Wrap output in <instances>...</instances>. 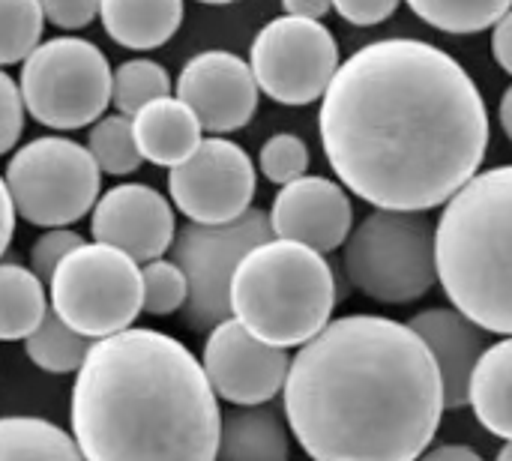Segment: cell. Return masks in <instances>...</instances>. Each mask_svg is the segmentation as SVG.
<instances>
[{"label":"cell","mask_w":512,"mask_h":461,"mask_svg":"<svg viewBox=\"0 0 512 461\" xmlns=\"http://www.w3.org/2000/svg\"><path fill=\"white\" fill-rule=\"evenodd\" d=\"M318 135L339 183L378 210L444 207L483 165L489 111L444 48L393 36L339 63Z\"/></svg>","instance_id":"cell-1"},{"label":"cell","mask_w":512,"mask_h":461,"mask_svg":"<svg viewBox=\"0 0 512 461\" xmlns=\"http://www.w3.org/2000/svg\"><path fill=\"white\" fill-rule=\"evenodd\" d=\"M468 405L486 432L512 441V336L480 354L468 387Z\"/></svg>","instance_id":"cell-21"},{"label":"cell","mask_w":512,"mask_h":461,"mask_svg":"<svg viewBox=\"0 0 512 461\" xmlns=\"http://www.w3.org/2000/svg\"><path fill=\"white\" fill-rule=\"evenodd\" d=\"M18 90L36 123L72 132L93 126L111 105V66L93 42L54 36L24 57Z\"/></svg>","instance_id":"cell-7"},{"label":"cell","mask_w":512,"mask_h":461,"mask_svg":"<svg viewBox=\"0 0 512 461\" xmlns=\"http://www.w3.org/2000/svg\"><path fill=\"white\" fill-rule=\"evenodd\" d=\"M42 6L39 0H0V69L24 63V57L42 42Z\"/></svg>","instance_id":"cell-28"},{"label":"cell","mask_w":512,"mask_h":461,"mask_svg":"<svg viewBox=\"0 0 512 461\" xmlns=\"http://www.w3.org/2000/svg\"><path fill=\"white\" fill-rule=\"evenodd\" d=\"M282 396L312 461H417L447 408L426 342L381 315L330 321L300 345Z\"/></svg>","instance_id":"cell-2"},{"label":"cell","mask_w":512,"mask_h":461,"mask_svg":"<svg viewBox=\"0 0 512 461\" xmlns=\"http://www.w3.org/2000/svg\"><path fill=\"white\" fill-rule=\"evenodd\" d=\"M132 132H135L141 159L159 168L180 165L183 159L192 156V150L204 138L198 117L177 96H162L144 105L132 117Z\"/></svg>","instance_id":"cell-18"},{"label":"cell","mask_w":512,"mask_h":461,"mask_svg":"<svg viewBox=\"0 0 512 461\" xmlns=\"http://www.w3.org/2000/svg\"><path fill=\"white\" fill-rule=\"evenodd\" d=\"M291 441L270 405L237 408L222 420L216 461H288Z\"/></svg>","instance_id":"cell-20"},{"label":"cell","mask_w":512,"mask_h":461,"mask_svg":"<svg viewBox=\"0 0 512 461\" xmlns=\"http://www.w3.org/2000/svg\"><path fill=\"white\" fill-rule=\"evenodd\" d=\"M285 348H273L255 339L240 321L228 318L216 324L204 342L201 369L213 393L231 405H270L285 387L288 378Z\"/></svg>","instance_id":"cell-13"},{"label":"cell","mask_w":512,"mask_h":461,"mask_svg":"<svg viewBox=\"0 0 512 461\" xmlns=\"http://www.w3.org/2000/svg\"><path fill=\"white\" fill-rule=\"evenodd\" d=\"M270 228L279 240L303 243L321 255L345 246L354 231V207L342 183L303 174L285 183L270 207Z\"/></svg>","instance_id":"cell-16"},{"label":"cell","mask_w":512,"mask_h":461,"mask_svg":"<svg viewBox=\"0 0 512 461\" xmlns=\"http://www.w3.org/2000/svg\"><path fill=\"white\" fill-rule=\"evenodd\" d=\"M408 327L426 342L432 351L441 381H444V405L465 408L468 387L480 354L489 348V333L468 321L459 309H426L408 321Z\"/></svg>","instance_id":"cell-17"},{"label":"cell","mask_w":512,"mask_h":461,"mask_svg":"<svg viewBox=\"0 0 512 461\" xmlns=\"http://www.w3.org/2000/svg\"><path fill=\"white\" fill-rule=\"evenodd\" d=\"M93 243L120 249L138 264L162 258L174 237V210L162 192L144 183H117L108 189L90 216Z\"/></svg>","instance_id":"cell-15"},{"label":"cell","mask_w":512,"mask_h":461,"mask_svg":"<svg viewBox=\"0 0 512 461\" xmlns=\"http://www.w3.org/2000/svg\"><path fill=\"white\" fill-rule=\"evenodd\" d=\"M93 339L69 330L57 315L54 309L45 312L42 324L24 339V351L30 357L33 366H39L42 372L48 375H69V372H78L87 351H90Z\"/></svg>","instance_id":"cell-24"},{"label":"cell","mask_w":512,"mask_h":461,"mask_svg":"<svg viewBox=\"0 0 512 461\" xmlns=\"http://www.w3.org/2000/svg\"><path fill=\"white\" fill-rule=\"evenodd\" d=\"M258 168L270 183H294L309 168V147L294 132H276L264 141L258 153Z\"/></svg>","instance_id":"cell-30"},{"label":"cell","mask_w":512,"mask_h":461,"mask_svg":"<svg viewBox=\"0 0 512 461\" xmlns=\"http://www.w3.org/2000/svg\"><path fill=\"white\" fill-rule=\"evenodd\" d=\"M162 96H171V75L156 60H126L111 72V102L123 117H135L144 105Z\"/></svg>","instance_id":"cell-26"},{"label":"cell","mask_w":512,"mask_h":461,"mask_svg":"<svg viewBox=\"0 0 512 461\" xmlns=\"http://www.w3.org/2000/svg\"><path fill=\"white\" fill-rule=\"evenodd\" d=\"M3 180L15 216L36 228H69L96 207L102 171L78 141L42 135L12 153Z\"/></svg>","instance_id":"cell-9"},{"label":"cell","mask_w":512,"mask_h":461,"mask_svg":"<svg viewBox=\"0 0 512 461\" xmlns=\"http://www.w3.org/2000/svg\"><path fill=\"white\" fill-rule=\"evenodd\" d=\"M201 3H210V6H225V3H234V0H201Z\"/></svg>","instance_id":"cell-41"},{"label":"cell","mask_w":512,"mask_h":461,"mask_svg":"<svg viewBox=\"0 0 512 461\" xmlns=\"http://www.w3.org/2000/svg\"><path fill=\"white\" fill-rule=\"evenodd\" d=\"M48 300L42 279L12 261H0V342L27 339L45 318Z\"/></svg>","instance_id":"cell-22"},{"label":"cell","mask_w":512,"mask_h":461,"mask_svg":"<svg viewBox=\"0 0 512 461\" xmlns=\"http://www.w3.org/2000/svg\"><path fill=\"white\" fill-rule=\"evenodd\" d=\"M399 3H402V0H333V9H336L348 24L372 27V24L387 21V18L399 9Z\"/></svg>","instance_id":"cell-34"},{"label":"cell","mask_w":512,"mask_h":461,"mask_svg":"<svg viewBox=\"0 0 512 461\" xmlns=\"http://www.w3.org/2000/svg\"><path fill=\"white\" fill-rule=\"evenodd\" d=\"M255 186L258 177L249 153L222 135L201 138L192 156L168 174L171 204L198 225H225L240 219L252 210Z\"/></svg>","instance_id":"cell-12"},{"label":"cell","mask_w":512,"mask_h":461,"mask_svg":"<svg viewBox=\"0 0 512 461\" xmlns=\"http://www.w3.org/2000/svg\"><path fill=\"white\" fill-rule=\"evenodd\" d=\"M258 96L249 60L231 51H201L186 60L177 78V99L198 117L207 135L243 129L258 111Z\"/></svg>","instance_id":"cell-14"},{"label":"cell","mask_w":512,"mask_h":461,"mask_svg":"<svg viewBox=\"0 0 512 461\" xmlns=\"http://www.w3.org/2000/svg\"><path fill=\"white\" fill-rule=\"evenodd\" d=\"M498 461H512V441H507V447L498 453Z\"/></svg>","instance_id":"cell-40"},{"label":"cell","mask_w":512,"mask_h":461,"mask_svg":"<svg viewBox=\"0 0 512 461\" xmlns=\"http://www.w3.org/2000/svg\"><path fill=\"white\" fill-rule=\"evenodd\" d=\"M348 282L375 303L405 306L438 282L435 222L420 210H372L345 240Z\"/></svg>","instance_id":"cell-6"},{"label":"cell","mask_w":512,"mask_h":461,"mask_svg":"<svg viewBox=\"0 0 512 461\" xmlns=\"http://www.w3.org/2000/svg\"><path fill=\"white\" fill-rule=\"evenodd\" d=\"M24 132V99L18 84L0 69V156L9 153Z\"/></svg>","instance_id":"cell-32"},{"label":"cell","mask_w":512,"mask_h":461,"mask_svg":"<svg viewBox=\"0 0 512 461\" xmlns=\"http://www.w3.org/2000/svg\"><path fill=\"white\" fill-rule=\"evenodd\" d=\"M408 6L429 27L468 36L495 27L512 9V0H408Z\"/></svg>","instance_id":"cell-25"},{"label":"cell","mask_w":512,"mask_h":461,"mask_svg":"<svg viewBox=\"0 0 512 461\" xmlns=\"http://www.w3.org/2000/svg\"><path fill=\"white\" fill-rule=\"evenodd\" d=\"M282 9H285V15L321 21L333 9V0H282Z\"/></svg>","instance_id":"cell-37"},{"label":"cell","mask_w":512,"mask_h":461,"mask_svg":"<svg viewBox=\"0 0 512 461\" xmlns=\"http://www.w3.org/2000/svg\"><path fill=\"white\" fill-rule=\"evenodd\" d=\"M12 231H15V207H12L6 180L0 177V258H3V252L9 249Z\"/></svg>","instance_id":"cell-36"},{"label":"cell","mask_w":512,"mask_h":461,"mask_svg":"<svg viewBox=\"0 0 512 461\" xmlns=\"http://www.w3.org/2000/svg\"><path fill=\"white\" fill-rule=\"evenodd\" d=\"M417 461H483V456L474 453L471 447H462V444H444V447L423 453Z\"/></svg>","instance_id":"cell-38"},{"label":"cell","mask_w":512,"mask_h":461,"mask_svg":"<svg viewBox=\"0 0 512 461\" xmlns=\"http://www.w3.org/2000/svg\"><path fill=\"white\" fill-rule=\"evenodd\" d=\"M0 461H84L75 438L39 417H0Z\"/></svg>","instance_id":"cell-23"},{"label":"cell","mask_w":512,"mask_h":461,"mask_svg":"<svg viewBox=\"0 0 512 461\" xmlns=\"http://www.w3.org/2000/svg\"><path fill=\"white\" fill-rule=\"evenodd\" d=\"M84 243V237L72 228H45V234L33 243L30 249V270L42 279L51 282L57 264Z\"/></svg>","instance_id":"cell-31"},{"label":"cell","mask_w":512,"mask_h":461,"mask_svg":"<svg viewBox=\"0 0 512 461\" xmlns=\"http://www.w3.org/2000/svg\"><path fill=\"white\" fill-rule=\"evenodd\" d=\"M141 288H144V312L156 318L180 312L189 297L186 273L174 261H165V258L147 261L141 267Z\"/></svg>","instance_id":"cell-29"},{"label":"cell","mask_w":512,"mask_h":461,"mask_svg":"<svg viewBox=\"0 0 512 461\" xmlns=\"http://www.w3.org/2000/svg\"><path fill=\"white\" fill-rule=\"evenodd\" d=\"M270 216L258 207L225 225L189 222L171 243L174 264L186 273L189 297L183 318L195 330H213L231 318V282L234 270L258 243L270 240Z\"/></svg>","instance_id":"cell-10"},{"label":"cell","mask_w":512,"mask_h":461,"mask_svg":"<svg viewBox=\"0 0 512 461\" xmlns=\"http://www.w3.org/2000/svg\"><path fill=\"white\" fill-rule=\"evenodd\" d=\"M39 6L60 30H81L99 15V0H39Z\"/></svg>","instance_id":"cell-33"},{"label":"cell","mask_w":512,"mask_h":461,"mask_svg":"<svg viewBox=\"0 0 512 461\" xmlns=\"http://www.w3.org/2000/svg\"><path fill=\"white\" fill-rule=\"evenodd\" d=\"M498 117H501V126H504L507 138L512 141V87H507V93L501 96V108H498Z\"/></svg>","instance_id":"cell-39"},{"label":"cell","mask_w":512,"mask_h":461,"mask_svg":"<svg viewBox=\"0 0 512 461\" xmlns=\"http://www.w3.org/2000/svg\"><path fill=\"white\" fill-rule=\"evenodd\" d=\"M84 461H216L222 411L195 354L129 327L96 339L69 399Z\"/></svg>","instance_id":"cell-3"},{"label":"cell","mask_w":512,"mask_h":461,"mask_svg":"<svg viewBox=\"0 0 512 461\" xmlns=\"http://www.w3.org/2000/svg\"><path fill=\"white\" fill-rule=\"evenodd\" d=\"M339 45L324 21L282 15L258 30L249 48V69L258 90L279 105H312L318 102L336 69Z\"/></svg>","instance_id":"cell-11"},{"label":"cell","mask_w":512,"mask_h":461,"mask_svg":"<svg viewBox=\"0 0 512 461\" xmlns=\"http://www.w3.org/2000/svg\"><path fill=\"white\" fill-rule=\"evenodd\" d=\"M492 54H495L498 66L512 75V9L495 24V33H492Z\"/></svg>","instance_id":"cell-35"},{"label":"cell","mask_w":512,"mask_h":461,"mask_svg":"<svg viewBox=\"0 0 512 461\" xmlns=\"http://www.w3.org/2000/svg\"><path fill=\"white\" fill-rule=\"evenodd\" d=\"M438 282L468 321L512 336V165L477 171L435 222Z\"/></svg>","instance_id":"cell-4"},{"label":"cell","mask_w":512,"mask_h":461,"mask_svg":"<svg viewBox=\"0 0 512 461\" xmlns=\"http://www.w3.org/2000/svg\"><path fill=\"white\" fill-rule=\"evenodd\" d=\"M330 261L294 240L258 243L231 282V318L273 348H300L315 339L336 309Z\"/></svg>","instance_id":"cell-5"},{"label":"cell","mask_w":512,"mask_h":461,"mask_svg":"<svg viewBox=\"0 0 512 461\" xmlns=\"http://www.w3.org/2000/svg\"><path fill=\"white\" fill-rule=\"evenodd\" d=\"M51 309L75 333L108 339L144 312L141 264L105 243H81L51 276Z\"/></svg>","instance_id":"cell-8"},{"label":"cell","mask_w":512,"mask_h":461,"mask_svg":"<svg viewBox=\"0 0 512 461\" xmlns=\"http://www.w3.org/2000/svg\"><path fill=\"white\" fill-rule=\"evenodd\" d=\"M105 33L132 51L165 45L183 21V0H99Z\"/></svg>","instance_id":"cell-19"},{"label":"cell","mask_w":512,"mask_h":461,"mask_svg":"<svg viewBox=\"0 0 512 461\" xmlns=\"http://www.w3.org/2000/svg\"><path fill=\"white\" fill-rule=\"evenodd\" d=\"M87 150L96 159L99 171L111 174V177L132 174L144 162L141 150H138V141H135V132H132V117H123V114L99 117L90 126Z\"/></svg>","instance_id":"cell-27"}]
</instances>
